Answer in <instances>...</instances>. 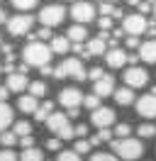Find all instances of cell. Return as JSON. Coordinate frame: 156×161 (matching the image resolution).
Listing matches in <instances>:
<instances>
[{
    "label": "cell",
    "instance_id": "obj_1",
    "mask_svg": "<svg viewBox=\"0 0 156 161\" xmlns=\"http://www.w3.org/2000/svg\"><path fill=\"white\" fill-rule=\"evenodd\" d=\"M51 56H54V51L44 42H29L27 47L22 49V59H25V64L29 69H42L44 64L51 61Z\"/></svg>",
    "mask_w": 156,
    "mask_h": 161
},
{
    "label": "cell",
    "instance_id": "obj_2",
    "mask_svg": "<svg viewBox=\"0 0 156 161\" xmlns=\"http://www.w3.org/2000/svg\"><path fill=\"white\" fill-rule=\"evenodd\" d=\"M110 147H112L115 156H120V159H125V161H136L144 154V144L139 139H132V137H122V139L110 142Z\"/></svg>",
    "mask_w": 156,
    "mask_h": 161
},
{
    "label": "cell",
    "instance_id": "obj_3",
    "mask_svg": "<svg viewBox=\"0 0 156 161\" xmlns=\"http://www.w3.org/2000/svg\"><path fill=\"white\" fill-rule=\"evenodd\" d=\"M54 78H76V80H86L88 78V71L83 69L81 59H66L64 64H58L54 69Z\"/></svg>",
    "mask_w": 156,
    "mask_h": 161
},
{
    "label": "cell",
    "instance_id": "obj_4",
    "mask_svg": "<svg viewBox=\"0 0 156 161\" xmlns=\"http://www.w3.org/2000/svg\"><path fill=\"white\" fill-rule=\"evenodd\" d=\"M47 127L56 134L58 139H73V137H76L73 125L68 122V115H61V112H51V115H49L47 117Z\"/></svg>",
    "mask_w": 156,
    "mask_h": 161
},
{
    "label": "cell",
    "instance_id": "obj_5",
    "mask_svg": "<svg viewBox=\"0 0 156 161\" xmlns=\"http://www.w3.org/2000/svg\"><path fill=\"white\" fill-rule=\"evenodd\" d=\"M32 25H34V17L27 15V12H17V15H12L8 17V32L12 37H25L32 32Z\"/></svg>",
    "mask_w": 156,
    "mask_h": 161
},
{
    "label": "cell",
    "instance_id": "obj_6",
    "mask_svg": "<svg viewBox=\"0 0 156 161\" xmlns=\"http://www.w3.org/2000/svg\"><path fill=\"white\" fill-rule=\"evenodd\" d=\"M146 27H149V22H146V17L142 12H132V15H125V17H122V30H125V34L142 37L146 32Z\"/></svg>",
    "mask_w": 156,
    "mask_h": 161
},
{
    "label": "cell",
    "instance_id": "obj_7",
    "mask_svg": "<svg viewBox=\"0 0 156 161\" xmlns=\"http://www.w3.org/2000/svg\"><path fill=\"white\" fill-rule=\"evenodd\" d=\"M64 20H66V10L61 5H47V8H42V12H39V22L44 27H51V30L56 25H61Z\"/></svg>",
    "mask_w": 156,
    "mask_h": 161
},
{
    "label": "cell",
    "instance_id": "obj_8",
    "mask_svg": "<svg viewBox=\"0 0 156 161\" xmlns=\"http://www.w3.org/2000/svg\"><path fill=\"white\" fill-rule=\"evenodd\" d=\"M71 17L78 22V25H88V22L95 20V8L86 3V0H81V3H73L71 5Z\"/></svg>",
    "mask_w": 156,
    "mask_h": 161
},
{
    "label": "cell",
    "instance_id": "obj_9",
    "mask_svg": "<svg viewBox=\"0 0 156 161\" xmlns=\"http://www.w3.org/2000/svg\"><path fill=\"white\" fill-rule=\"evenodd\" d=\"M125 83L129 88H144L149 83V73L144 69H139V66H129L125 71Z\"/></svg>",
    "mask_w": 156,
    "mask_h": 161
},
{
    "label": "cell",
    "instance_id": "obj_10",
    "mask_svg": "<svg viewBox=\"0 0 156 161\" xmlns=\"http://www.w3.org/2000/svg\"><path fill=\"white\" fill-rule=\"evenodd\" d=\"M136 112L146 117V120H154L156 117V95L154 93H149V95H142L139 100H136Z\"/></svg>",
    "mask_w": 156,
    "mask_h": 161
},
{
    "label": "cell",
    "instance_id": "obj_11",
    "mask_svg": "<svg viewBox=\"0 0 156 161\" xmlns=\"http://www.w3.org/2000/svg\"><path fill=\"white\" fill-rule=\"evenodd\" d=\"M58 103L71 110V108H78V105H83V93L78 91V88H64V91L58 93Z\"/></svg>",
    "mask_w": 156,
    "mask_h": 161
},
{
    "label": "cell",
    "instance_id": "obj_12",
    "mask_svg": "<svg viewBox=\"0 0 156 161\" xmlns=\"http://www.w3.org/2000/svg\"><path fill=\"white\" fill-rule=\"evenodd\" d=\"M90 122L95 125L98 130L110 127V125H115V110H110V108H95L93 115H90Z\"/></svg>",
    "mask_w": 156,
    "mask_h": 161
},
{
    "label": "cell",
    "instance_id": "obj_13",
    "mask_svg": "<svg viewBox=\"0 0 156 161\" xmlns=\"http://www.w3.org/2000/svg\"><path fill=\"white\" fill-rule=\"evenodd\" d=\"M93 93L100 95V98L112 95V93H115V78H112V76H107V73H103L98 80H93Z\"/></svg>",
    "mask_w": 156,
    "mask_h": 161
},
{
    "label": "cell",
    "instance_id": "obj_14",
    "mask_svg": "<svg viewBox=\"0 0 156 161\" xmlns=\"http://www.w3.org/2000/svg\"><path fill=\"white\" fill-rule=\"evenodd\" d=\"M105 61L110 69H122L127 64V51L120 49V47H110V49L105 51Z\"/></svg>",
    "mask_w": 156,
    "mask_h": 161
},
{
    "label": "cell",
    "instance_id": "obj_15",
    "mask_svg": "<svg viewBox=\"0 0 156 161\" xmlns=\"http://www.w3.org/2000/svg\"><path fill=\"white\" fill-rule=\"evenodd\" d=\"M107 37H110V32H103V34H98V37H93V39H88V54H90V59L93 56H100V54H105L107 51Z\"/></svg>",
    "mask_w": 156,
    "mask_h": 161
},
{
    "label": "cell",
    "instance_id": "obj_16",
    "mask_svg": "<svg viewBox=\"0 0 156 161\" xmlns=\"http://www.w3.org/2000/svg\"><path fill=\"white\" fill-rule=\"evenodd\" d=\"M27 86H29L27 73H22V71H12V73H8V88H10V93H22Z\"/></svg>",
    "mask_w": 156,
    "mask_h": 161
},
{
    "label": "cell",
    "instance_id": "obj_17",
    "mask_svg": "<svg viewBox=\"0 0 156 161\" xmlns=\"http://www.w3.org/2000/svg\"><path fill=\"white\" fill-rule=\"evenodd\" d=\"M139 59L144 64H156V39H149L139 44Z\"/></svg>",
    "mask_w": 156,
    "mask_h": 161
},
{
    "label": "cell",
    "instance_id": "obj_18",
    "mask_svg": "<svg viewBox=\"0 0 156 161\" xmlns=\"http://www.w3.org/2000/svg\"><path fill=\"white\" fill-rule=\"evenodd\" d=\"M112 98H115V103H117V105H132V103H134V91H132L129 86H125V88H120V91L115 88V93H112Z\"/></svg>",
    "mask_w": 156,
    "mask_h": 161
},
{
    "label": "cell",
    "instance_id": "obj_19",
    "mask_svg": "<svg viewBox=\"0 0 156 161\" xmlns=\"http://www.w3.org/2000/svg\"><path fill=\"white\" fill-rule=\"evenodd\" d=\"M12 120H15V115H12V108H10L8 103L0 100V132L8 130L10 125H12Z\"/></svg>",
    "mask_w": 156,
    "mask_h": 161
},
{
    "label": "cell",
    "instance_id": "obj_20",
    "mask_svg": "<svg viewBox=\"0 0 156 161\" xmlns=\"http://www.w3.org/2000/svg\"><path fill=\"white\" fill-rule=\"evenodd\" d=\"M17 108H20L22 112H32V115H34V110L39 108V103H37V98H34V95H20Z\"/></svg>",
    "mask_w": 156,
    "mask_h": 161
},
{
    "label": "cell",
    "instance_id": "obj_21",
    "mask_svg": "<svg viewBox=\"0 0 156 161\" xmlns=\"http://www.w3.org/2000/svg\"><path fill=\"white\" fill-rule=\"evenodd\" d=\"M51 51L54 54H66L68 49H71V39L68 37H51Z\"/></svg>",
    "mask_w": 156,
    "mask_h": 161
},
{
    "label": "cell",
    "instance_id": "obj_22",
    "mask_svg": "<svg viewBox=\"0 0 156 161\" xmlns=\"http://www.w3.org/2000/svg\"><path fill=\"white\" fill-rule=\"evenodd\" d=\"M66 37H68L71 42H86V39H88V30H86V25H78V22H76V25H73V27L66 32Z\"/></svg>",
    "mask_w": 156,
    "mask_h": 161
},
{
    "label": "cell",
    "instance_id": "obj_23",
    "mask_svg": "<svg viewBox=\"0 0 156 161\" xmlns=\"http://www.w3.org/2000/svg\"><path fill=\"white\" fill-rule=\"evenodd\" d=\"M51 112H54V103L47 100L42 108H37V110H34V120H37V122H47V117L51 115Z\"/></svg>",
    "mask_w": 156,
    "mask_h": 161
},
{
    "label": "cell",
    "instance_id": "obj_24",
    "mask_svg": "<svg viewBox=\"0 0 156 161\" xmlns=\"http://www.w3.org/2000/svg\"><path fill=\"white\" fill-rule=\"evenodd\" d=\"M20 161H44V154H42V149L29 147V149H25L20 154Z\"/></svg>",
    "mask_w": 156,
    "mask_h": 161
},
{
    "label": "cell",
    "instance_id": "obj_25",
    "mask_svg": "<svg viewBox=\"0 0 156 161\" xmlns=\"http://www.w3.org/2000/svg\"><path fill=\"white\" fill-rule=\"evenodd\" d=\"M17 142H20V137L15 134V132H8V130L0 132V147H8V149H12Z\"/></svg>",
    "mask_w": 156,
    "mask_h": 161
},
{
    "label": "cell",
    "instance_id": "obj_26",
    "mask_svg": "<svg viewBox=\"0 0 156 161\" xmlns=\"http://www.w3.org/2000/svg\"><path fill=\"white\" fill-rule=\"evenodd\" d=\"M105 142H112V132L107 130V127H103V130H98V134L90 139V144L98 147V144H105Z\"/></svg>",
    "mask_w": 156,
    "mask_h": 161
},
{
    "label": "cell",
    "instance_id": "obj_27",
    "mask_svg": "<svg viewBox=\"0 0 156 161\" xmlns=\"http://www.w3.org/2000/svg\"><path fill=\"white\" fill-rule=\"evenodd\" d=\"M12 132H15L17 137H25V134H32V125H29L27 120H20V122H15V127H12Z\"/></svg>",
    "mask_w": 156,
    "mask_h": 161
},
{
    "label": "cell",
    "instance_id": "obj_28",
    "mask_svg": "<svg viewBox=\"0 0 156 161\" xmlns=\"http://www.w3.org/2000/svg\"><path fill=\"white\" fill-rule=\"evenodd\" d=\"M29 95H34V98H42L44 93H47V86L42 83V80H34V83H29Z\"/></svg>",
    "mask_w": 156,
    "mask_h": 161
},
{
    "label": "cell",
    "instance_id": "obj_29",
    "mask_svg": "<svg viewBox=\"0 0 156 161\" xmlns=\"http://www.w3.org/2000/svg\"><path fill=\"white\" fill-rule=\"evenodd\" d=\"M56 161H81V154L76 149H66V151H58Z\"/></svg>",
    "mask_w": 156,
    "mask_h": 161
},
{
    "label": "cell",
    "instance_id": "obj_30",
    "mask_svg": "<svg viewBox=\"0 0 156 161\" xmlns=\"http://www.w3.org/2000/svg\"><path fill=\"white\" fill-rule=\"evenodd\" d=\"M136 134H139L142 139H151V137L156 134V127H154V125H149V122H146V125H139Z\"/></svg>",
    "mask_w": 156,
    "mask_h": 161
},
{
    "label": "cell",
    "instance_id": "obj_31",
    "mask_svg": "<svg viewBox=\"0 0 156 161\" xmlns=\"http://www.w3.org/2000/svg\"><path fill=\"white\" fill-rule=\"evenodd\" d=\"M10 3H12L20 12H27V10H32V8H37V0H10Z\"/></svg>",
    "mask_w": 156,
    "mask_h": 161
},
{
    "label": "cell",
    "instance_id": "obj_32",
    "mask_svg": "<svg viewBox=\"0 0 156 161\" xmlns=\"http://www.w3.org/2000/svg\"><path fill=\"white\" fill-rule=\"evenodd\" d=\"M83 105L93 112L95 108H100V95H95V93H93V95H83Z\"/></svg>",
    "mask_w": 156,
    "mask_h": 161
},
{
    "label": "cell",
    "instance_id": "obj_33",
    "mask_svg": "<svg viewBox=\"0 0 156 161\" xmlns=\"http://www.w3.org/2000/svg\"><path fill=\"white\" fill-rule=\"evenodd\" d=\"M73 149H76L78 154H88V151L93 149V144H90V142H88V139H83V137H81V139L76 142V147H73Z\"/></svg>",
    "mask_w": 156,
    "mask_h": 161
},
{
    "label": "cell",
    "instance_id": "obj_34",
    "mask_svg": "<svg viewBox=\"0 0 156 161\" xmlns=\"http://www.w3.org/2000/svg\"><path fill=\"white\" fill-rule=\"evenodd\" d=\"M0 161H20V156H17V154H15L12 149L3 147V149H0Z\"/></svg>",
    "mask_w": 156,
    "mask_h": 161
},
{
    "label": "cell",
    "instance_id": "obj_35",
    "mask_svg": "<svg viewBox=\"0 0 156 161\" xmlns=\"http://www.w3.org/2000/svg\"><path fill=\"white\" fill-rule=\"evenodd\" d=\"M115 134L120 137V139H122V137H129V134H132V127H129L127 122H120V125L115 127Z\"/></svg>",
    "mask_w": 156,
    "mask_h": 161
},
{
    "label": "cell",
    "instance_id": "obj_36",
    "mask_svg": "<svg viewBox=\"0 0 156 161\" xmlns=\"http://www.w3.org/2000/svg\"><path fill=\"white\" fill-rule=\"evenodd\" d=\"M90 161H117V156L115 154H107V151H98V154L90 156Z\"/></svg>",
    "mask_w": 156,
    "mask_h": 161
},
{
    "label": "cell",
    "instance_id": "obj_37",
    "mask_svg": "<svg viewBox=\"0 0 156 161\" xmlns=\"http://www.w3.org/2000/svg\"><path fill=\"white\" fill-rule=\"evenodd\" d=\"M98 27L103 32H110L112 30V17H107V15H100V20H98Z\"/></svg>",
    "mask_w": 156,
    "mask_h": 161
},
{
    "label": "cell",
    "instance_id": "obj_38",
    "mask_svg": "<svg viewBox=\"0 0 156 161\" xmlns=\"http://www.w3.org/2000/svg\"><path fill=\"white\" fill-rule=\"evenodd\" d=\"M112 10H115V5H112L110 0L100 3V15H107V17H110V15H112Z\"/></svg>",
    "mask_w": 156,
    "mask_h": 161
},
{
    "label": "cell",
    "instance_id": "obj_39",
    "mask_svg": "<svg viewBox=\"0 0 156 161\" xmlns=\"http://www.w3.org/2000/svg\"><path fill=\"white\" fill-rule=\"evenodd\" d=\"M20 144H22V149H29V147H34V137L25 134V137H20Z\"/></svg>",
    "mask_w": 156,
    "mask_h": 161
},
{
    "label": "cell",
    "instance_id": "obj_40",
    "mask_svg": "<svg viewBox=\"0 0 156 161\" xmlns=\"http://www.w3.org/2000/svg\"><path fill=\"white\" fill-rule=\"evenodd\" d=\"M103 73H105V71L100 69V66H95V69H90V71H88V78H90V80H98L100 76H103Z\"/></svg>",
    "mask_w": 156,
    "mask_h": 161
},
{
    "label": "cell",
    "instance_id": "obj_41",
    "mask_svg": "<svg viewBox=\"0 0 156 161\" xmlns=\"http://www.w3.org/2000/svg\"><path fill=\"white\" fill-rule=\"evenodd\" d=\"M127 49H139V37L129 34V37H127Z\"/></svg>",
    "mask_w": 156,
    "mask_h": 161
},
{
    "label": "cell",
    "instance_id": "obj_42",
    "mask_svg": "<svg viewBox=\"0 0 156 161\" xmlns=\"http://www.w3.org/2000/svg\"><path fill=\"white\" fill-rule=\"evenodd\" d=\"M151 8H154V3H151V0H144V3H139V12H142V15L151 12Z\"/></svg>",
    "mask_w": 156,
    "mask_h": 161
},
{
    "label": "cell",
    "instance_id": "obj_43",
    "mask_svg": "<svg viewBox=\"0 0 156 161\" xmlns=\"http://www.w3.org/2000/svg\"><path fill=\"white\" fill-rule=\"evenodd\" d=\"M47 149H49V151H58V149H61V142H58V137H56V139H49V142H47Z\"/></svg>",
    "mask_w": 156,
    "mask_h": 161
},
{
    "label": "cell",
    "instance_id": "obj_44",
    "mask_svg": "<svg viewBox=\"0 0 156 161\" xmlns=\"http://www.w3.org/2000/svg\"><path fill=\"white\" fill-rule=\"evenodd\" d=\"M73 132H76L78 137H86V134H88V125H76V127H73Z\"/></svg>",
    "mask_w": 156,
    "mask_h": 161
},
{
    "label": "cell",
    "instance_id": "obj_45",
    "mask_svg": "<svg viewBox=\"0 0 156 161\" xmlns=\"http://www.w3.org/2000/svg\"><path fill=\"white\" fill-rule=\"evenodd\" d=\"M8 98H10V88L8 86H0V100L8 103Z\"/></svg>",
    "mask_w": 156,
    "mask_h": 161
},
{
    "label": "cell",
    "instance_id": "obj_46",
    "mask_svg": "<svg viewBox=\"0 0 156 161\" xmlns=\"http://www.w3.org/2000/svg\"><path fill=\"white\" fill-rule=\"evenodd\" d=\"M110 17H112V20H120V17H125V12H122V8H115Z\"/></svg>",
    "mask_w": 156,
    "mask_h": 161
},
{
    "label": "cell",
    "instance_id": "obj_47",
    "mask_svg": "<svg viewBox=\"0 0 156 161\" xmlns=\"http://www.w3.org/2000/svg\"><path fill=\"white\" fill-rule=\"evenodd\" d=\"M42 73H44V76H54V69H51V66H49V64H44V66H42Z\"/></svg>",
    "mask_w": 156,
    "mask_h": 161
},
{
    "label": "cell",
    "instance_id": "obj_48",
    "mask_svg": "<svg viewBox=\"0 0 156 161\" xmlns=\"http://www.w3.org/2000/svg\"><path fill=\"white\" fill-rule=\"evenodd\" d=\"M3 22H8V15H5V12H3V8H0V25H3Z\"/></svg>",
    "mask_w": 156,
    "mask_h": 161
},
{
    "label": "cell",
    "instance_id": "obj_49",
    "mask_svg": "<svg viewBox=\"0 0 156 161\" xmlns=\"http://www.w3.org/2000/svg\"><path fill=\"white\" fill-rule=\"evenodd\" d=\"M127 3H129V5H139V0H127Z\"/></svg>",
    "mask_w": 156,
    "mask_h": 161
},
{
    "label": "cell",
    "instance_id": "obj_50",
    "mask_svg": "<svg viewBox=\"0 0 156 161\" xmlns=\"http://www.w3.org/2000/svg\"><path fill=\"white\" fill-rule=\"evenodd\" d=\"M151 12H154V17H156V0H154V8H151Z\"/></svg>",
    "mask_w": 156,
    "mask_h": 161
},
{
    "label": "cell",
    "instance_id": "obj_51",
    "mask_svg": "<svg viewBox=\"0 0 156 161\" xmlns=\"http://www.w3.org/2000/svg\"><path fill=\"white\" fill-rule=\"evenodd\" d=\"M110 3H115V0H110Z\"/></svg>",
    "mask_w": 156,
    "mask_h": 161
},
{
    "label": "cell",
    "instance_id": "obj_52",
    "mask_svg": "<svg viewBox=\"0 0 156 161\" xmlns=\"http://www.w3.org/2000/svg\"><path fill=\"white\" fill-rule=\"evenodd\" d=\"M0 71H3V66H0Z\"/></svg>",
    "mask_w": 156,
    "mask_h": 161
},
{
    "label": "cell",
    "instance_id": "obj_53",
    "mask_svg": "<svg viewBox=\"0 0 156 161\" xmlns=\"http://www.w3.org/2000/svg\"><path fill=\"white\" fill-rule=\"evenodd\" d=\"M0 44H3V39H0Z\"/></svg>",
    "mask_w": 156,
    "mask_h": 161
},
{
    "label": "cell",
    "instance_id": "obj_54",
    "mask_svg": "<svg viewBox=\"0 0 156 161\" xmlns=\"http://www.w3.org/2000/svg\"><path fill=\"white\" fill-rule=\"evenodd\" d=\"M151 3H154V0H151Z\"/></svg>",
    "mask_w": 156,
    "mask_h": 161
}]
</instances>
